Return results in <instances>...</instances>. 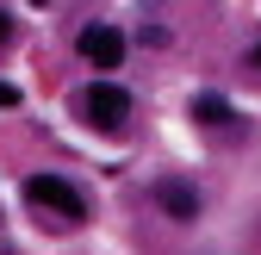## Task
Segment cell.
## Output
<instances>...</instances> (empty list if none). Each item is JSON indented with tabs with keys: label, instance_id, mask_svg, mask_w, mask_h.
I'll return each instance as SVG.
<instances>
[{
	"label": "cell",
	"instance_id": "obj_1",
	"mask_svg": "<svg viewBox=\"0 0 261 255\" xmlns=\"http://www.w3.org/2000/svg\"><path fill=\"white\" fill-rule=\"evenodd\" d=\"M25 199L38 206V212H56L62 224H81V218H87V199H81L62 174H31V181H25Z\"/></svg>",
	"mask_w": 261,
	"mask_h": 255
},
{
	"label": "cell",
	"instance_id": "obj_2",
	"mask_svg": "<svg viewBox=\"0 0 261 255\" xmlns=\"http://www.w3.org/2000/svg\"><path fill=\"white\" fill-rule=\"evenodd\" d=\"M87 118L106 124V131H118V124L130 118V93H124L118 81H93V87H87Z\"/></svg>",
	"mask_w": 261,
	"mask_h": 255
},
{
	"label": "cell",
	"instance_id": "obj_3",
	"mask_svg": "<svg viewBox=\"0 0 261 255\" xmlns=\"http://www.w3.org/2000/svg\"><path fill=\"white\" fill-rule=\"evenodd\" d=\"M81 56L93 62V69H118V62H124V38L112 25H87L81 31Z\"/></svg>",
	"mask_w": 261,
	"mask_h": 255
},
{
	"label": "cell",
	"instance_id": "obj_4",
	"mask_svg": "<svg viewBox=\"0 0 261 255\" xmlns=\"http://www.w3.org/2000/svg\"><path fill=\"white\" fill-rule=\"evenodd\" d=\"M155 206L168 212V218H187V224L199 218V193H193L187 181H174V174H162V181H155Z\"/></svg>",
	"mask_w": 261,
	"mask_h": 255
},
{
	"label": "cell",
	"instance_id": "obj_5",
	"mask_svg": "<svg viewBox=\"0 0 261 255\" xmlns=\"http://www.w3.org/2000/svg\"><path fill=\"white\" fill-rule=\"evenodd\" d=\"M193 118L199 124H237V112H230L224 93H193Z\"/></svg>",
	"mask_w": 261,
	"mask_h": 255
},
{
	"label": "cell",
	"instance_id": "obj_6",
	"mask_svg": "<svg viewBox=\"0 0 261 255\" xmlns=\"http://www.w3.org/2000/svg\"><path fill=\"white\" fill-rule=\"evenodd\" d=\"M13 106H19V87H13V81H0V112H13Z\"/></svg>",
	"mask_w": 261,
	"mask_h": 255
},
{
	"label": "cell",
	"instance_id": "obj_7",
	"mask_svg": "<svg viewBox=\"0 0 261 255\" xmlns=\"http://www.w3.org/2000/svg\"><path fill=\"white\" fill-rule=\"evenodd\" d=\"M7 25H13V19H7V13H0V44H7Z\"/></svg>",
	"mask_w": 261,
	"mask_h": 255
},
{
	"label": "cell",
	"instance_id": "obj_8",
	"mask_svg": "<svg viewBox=\"0 0 261 255\" xmlns=\"http://www.w3.org/2000/svg\"><path fill=\"white\" fill-rule=\"evenodd\" d=\"M255 62H261V44H255Z\"/></svg>",
	"mask_w": 261,
	"mask_h": 255
},
{
	"label": "cell",
	"instance_id": "obj_9",
	"mask_svg": "<svg viewBox=\"0 0 261 255\" xmlns=\"http://www.w3.org/2000/svg\"><path fill=\"white\" fill-rule=\"evenodd\" d=\"M31 7H44V0H31Z\"/></svg>",
	"mask_w": 261,
	"mask_h": 255
}]
</instances>
